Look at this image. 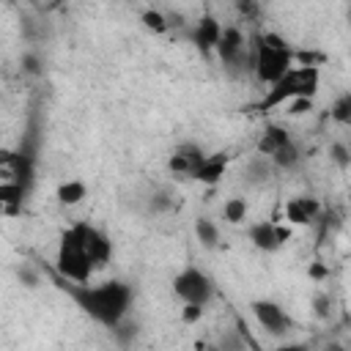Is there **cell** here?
Instances as JSON below:
<instances>
[{
    "mask_svg": "<svg viewBox=\"0 0 351 351\" xmlns=\"http://www.w3.org/2000/svg\"><path fill=\"white\" fill-rule=\"evenodd\" d=\"M58 288L88 315L93 318L96 324L112 329L132 307L134 302V291L129 282L123 280H107V282H99V285H90L88 282H71V280H63L58 277Z\"/></svg>",
    "mask_w": 351,
    "mask_h": 351,
    "instance_id": "1",
    "label": "cell"
},
{
    "mask_svg": "<svg viewBox=\"0 0 351 351\" xmlns=\"http://www.w3.org/2000/svg\"><path fill=\"white\" fill-rule=\"evenodd\" d=\"M291 66H293V49L280 33L266 30L252 36V74L261 85L277 82Z\"/></svg>",
    "mask_w": 351,
    "mask_h": 351,
    "instance_id": "2",
    "label": "cell"
},
{
    "mask_svg": "<svg viewBox=\"0 0 351 351\" xmlns=\"http://www.w3.org/2000/svg\"><path fill=\"white\" fill-rule=\"evenodd\" d=\"M318 85H321V69L318 66H291L277 82H271L266 88V96L255 104L258 112H271L282 104H288L291 99L296 96H307V99H315L318 93Z\"/></svg>",
    "mask_w": 351,
    "mask_h": 351,
    "instance_id": "3",
    "label": "cell"
},
{
    "mask_svg": "<svg viewBox=\"0 0 351 351\" xmlns=\"http://www.w3.org/2000/svg\"><path fill=\"white\" fill-rule=\"evenodd\" d=\"M55 269H58V277L71 280V282H88L93 277V263H90L88 252L82 250V241H80L74 225L63 228L58 236Z\"/></svg>",
    "mask_w": 351,
    "mask_h": 351,
    "instance_id": "4",
    "label": "cell"
},
{
    "mask_svg": "<svg viewBox=\"0 0 351 351\" xmlns=\"http://www.w3.org/2000/svg\"><path fill=\"white\" fill-rule=\"evenodd\" d=\"M214 55L219 58L222 69H225L230 77L252 74V38H247L236 25L222 27Z\"/></svg>",
    "mask_w": 351,
    "mask_h": 351,
    "instance_id": "5",
    "label": "cell"
},
{
    "mask_svg": "<svg viewBox=\"0 0 351 351\" xmlns=\"http://www.w3.org/2000/svg\"><path fill=\"white\" fill-rule=\"evenodd\" d=\"M173 293L181 302H195V304H208L214 296V280L197 269V266H184L176 277H173Z\"/></svg>",
    "mask_w": 351,
    "mask_h": 351,
    "instance_id": "6",
    "label": "cell"
},
{
    "mask_svg": "<svg viewBox=\"0 0 351 351\" xmlns=\"http://www.w3.org/2000/svg\"><path fill=\"white\" fill-rule=\"evenodd\" d=\"M250 310H252L255 321L261 324V329L266 335H271V337H282V335H288L293 329V318L285 313L282 304H277L271 299H255L250 304Z\"/></svg>",
    "mask_w": 351,
    "mask_h": 351,
    "instance_id": "7",
    "label": "cell"
},
{
    "mask_svg": "<svg viewBox=\"0 0 351 351\" xmlns=\"http://www.w3.org/2000/svg\"><path fill=\"white\" fill-rule=\"evenodd\" d=\"M74 230H77V236L82 241V250L88 252L93 269L107 266L110 258H112V241H110V236L101 228L90 225V222H74Z\"/></svg>",
    "mask_w": 351,
    "mask_h": 351,
    "instance_id": "8",
    "label": "cell"
},
{
    "mask_svg": "<svg viewBox=\"0 0 351 351\" xmlns=\"http://www.w3.org/2000/svg\"><path fill=\"white\" fill-rule=\"evenodd\" d=\"M247 239L261 252H277L282 244L291 241V228L280 225V222H271V219H261V222L247 228Z\"/></svg>",
    "mask_w": 351,
    "mask_h": 351,
    "instance_id": "9",
    "label": "cell"
},
{
    "mask_svg": "<svg viewBox=\"0 0 351 351\" xmlns=\"http://www.w3.org/2000/svg\"><path fill=\"white\" fill-rule=\"evenodd\" d=\"M206 156L203 145L186 140V143H178L170 156H167V173L170 176H178V178H192V170L197 167V162Z\"/></svg>",
    "mask_w": 351,
    "mask_h": 351,
    "instance_id": "10",
    "label": "cell"
},
{
    "mask_svg": "<svg viewBox=\"0 0 351 351\" xmlns=\"http://www.w3.org/2000/svg\"><path fill=\"white\" fill-rule=\"evenodd\" d=\"M219 33H222L219 19H217L214 14H203V16L189 27V41L195 44V49H197L203 58H211L214 49H217Z\"/></svg>",
    "mask_w": 351,
    "mask_h": 351,
    "instance_id": "11",
    "label": "cell"
},
{
    "mask_svg": "<svg viewBox=\"0 0 351 351\" xmlns=\"http://www.w3.org/2000/svg\"><path fill=\"white\" fill-rule=\"evenodd\" d=\"M228 162H230V154L228 151H217V154H206L197 167L192 170V178L197 184H206V186H214L222 181L225 170H228Z\"/></svg>",
    "mask_w": 351,
    "mask_h": 351,
    "instance_id": "12",
    "label": "cell"
},
{
    "mask_svg": "<svg viewBox=\"0 0 351 351\" xmlns=\"http://www.w3.org/2000/svg\"><path fill=\"white\" fill-rule=\"evenodd\" d=\"M321 217V200L318 197H310V195H299V197H291L285 203V219L291 225H310Z\"/></svg>",
    "mask_w": 351,
    "mask_h": 351,
    "instance_id": "13",
    "label": "cell"
},
{
    "mask_svg": "<svg viewBox=\"0 0 351 351\" xmlns=\"http://www.w3.org/2000/svg\"><path fill=\"white\" fill-rule=\"evenodd\" d=\"M271 176H274L271 159L255 151V154L247 159V165H244V181H247L250 186H266V184L271 181Z\"/></svg>",
    "mask_w": 351,
    "mask_h": 351,
    "instance_id": "14",
    "label": "cell"
},
{
    "mask_svg": "<svg viewBox=\"0 0 351 351\" xmlns=\"http://www.w3.org/2000/svg\"><path fill=\"white\" fill-rule=\"evenodd\" d=\"M143 203H145V214H154V217L173 214V211L178 208V197H176V192L167 189V186H154V189L143 197Z\"/></svg>",
    "mask_w": 351,
    "mask_h": 351,
    "instance_id": "15",
    "label": "cell"
},
{
    "mask_svg": "<svg viewBox=\"0 0 351 351\" xmlns=\"http://www.w3.org/2000/svg\"><path fill=\"white\" fill-rule=\"evenodd\" d=\"M288 140H293V137H291V132H288L285 126H280V123H266L263 132H261V137H258L255 151L263 154V156H271V154H274L280 145H285Z\"/></svg>",
    "mask_w": 351,
    "mask_h": 351,
    "instance_id": "16",
    "label": "cell"
},
{
    "mask_svg": "<svg viewBox=\"0 0 351 351\" xmlns=\"http://www.w3.org/2000/svg\"><path fill=\"white\" fill-rule=\"evenodd\" d=\"M269 159H271L274 170H285V173H291V170H296V167L302 165L304 154H302V148H299L293 140H288V143H285V145H280Z\"/></svg>",
    "mask_w": 351,
    "mask_h": 351,
    "instance_id": "17",
    "label": "cell"
},
{
    "mask_svg": "<svg viewBox=\"0 0 351 351\" xmlns=\"http://www.w3.org/2000/svg\"><path fill=\"white\" fill-rule=\"evenodd\" d=\"M55 197H58L60 206H80L88 197V186H85L82 178H66V181L58 184Z\"/></svg>",
    "mask_w": 351,
    "mask_h": 351,
    "instance_id": "18",
    "label": "cell"
},
{
    "mask_svg": "<svg viewBox=\"0 0 351 351\" xmlns=\"http://www.w3.org/2000/svg\"><path fill=\"white\" fill-rule=\"evenodd\" d=\"M27 186L14 181V178H3L0 181V203L3 206H14V208H22L25 200H27Z\"/></svg>",
    "mask_w": 351,
    "mask_h": 351,
    "instance_id": "19",
    "label": "cell"
},
{
    "mask_svg": "<svg viewBox=\"0 0 351 351\" xmlns=\"http://www.w3.org/2000/svg\"><path fill=\"white\" fill-rule=\"evenodd\" d=\"M195 239L200 241L203 250H214L219 244V228H217V222L208 219V217H197L195 219Z\"/></svg>",
    "mask_w": 351,
    "mask_h": 351,
    "instance_id": "20",
    "label": "cell"
},
{
    "mask_svg": "<svg viewBox=\"0 0 351 351\" xmlns=\"http://www.w3.org/2000/svg\"><path fill=\"white\" fill-rule=\"evenodd\" d=\"M247 211H250V206H247V197H241V195H230L222 203V219L230 222V225L244 222L247 219Z\"/></svg>",
    "mask_w": 351,
    "mask_h": 351,
    "instance_id": "21",
    "label": "cell"
},
{
    "mask_svg": "<svg viewBox=\"0 0 351 351\" xmlns=\"http://www.w3.org/2000/svg\"><path fill=\"white\" fill-rule=\"evenodd\" d=\"M140 22H143V27H145L148 33H156V36L170 33L167 19H165V11H159V8H145V11L140 14Z\"/></svg>",
    "mask_w": 351,
    "mask_h": 351,
    "instance_id": "22",
    "label": "cell"
},
{
    "mask_svg": "<svg viewBox=\"0 0 351 351\" xmlns=\"http://www.w3.org/2000/svg\"><path fill=\"white\" fill-rule=\"evenodd\" d=\"M112 335H115V340L121 343V346H132L134 343V337H137V332H140V324L134 321V318H129V313L110 329Z\"/></svg>",
    "mask_w": 351,
    "mask_h": 351,
    "instance_id": "23",
    "label": "cell"
},
{
    "mask_svg": "<svg viewBox=\"0 0 351 351\" xmlns=\"http://www.w3.org/2000/svg\"><path fill=\"white\" fill-rule=\"evenodd\" d=\"M329 118H332L335 123H340V126H348V123H351V93H348V90L340 93V96L332 101Z\"/></svg>",
    "mask_w": 351,
    "mask_h": 351,
    "instance_id": "24",
    "label": "cell"
},
{
    "mask_svg": "<svg viewBox=\"0 0 351 351\" xmlns=\"http://www.w3.org/2000/svg\"><path fill=\"white\" fill-rule=\"evenodd\" d=\"M19 66H22V71L25 74H30V77H38V74H44V60H41V55L38 52H25L22 58H19Z\"/></svg>",
    "mask_w": 351,
    "mask_h": 351,
    "instance_id": "25",
    "label": "cell"
},
{
    "mask_svg": "<svg viewBox=\"0 0 351 351\" xmlns=\"http://www.w3.org/2000/svg\"><path fill=\"white\" fill-rule=\"evenodd\" d=\"M19 27H22L25 41H38V38H44V25H41L38 19H33V16H22V19H19Z\"/></svg>",
    "mask_w": 351,
    "mask_h": 351,
    "instance_id": "26",
    "label": "cell"
},
{
    "mask_svg": "<svg viewBox=\"0 0 351 351\" xmlns=\"http://www.w3.org/2000/svg\"><path fill=\"white\" fill-rule=\"evenodd\" d=\"M16 280L25 285V288H38L41 285V274H38V269H33L30 263H22V266H16Z\"/></svg>",
    "mask_w": 351,
    "mask_h": 351,
    "instance_id": "27",
    "label": "cell"
},
{
    "mask_svg": "<svg viewBox=\"0 0 351 351\" xmlns=\"http://www.w3.org/2000/svg\"><path fill=\"white\" fill-rule=\"evenodd\" d=\"M329 156L335 159V165H337L340 170H348V167H351V151H348L346 143H340V140L332 143V145H329Z\"/></svg>",
    "mask_w": 351,
    "mask_h": 351,
    "instance_id": "28",
    "label": "cell"
},
{
    "mask_svg": "<svg viewBox=\"0 0 351 351\" xmlns=\"http://www.w3.org/2000/svg\"><path fill=\"white\" fill-rule=\"evenodd\" d=\"M313 313H315L318 318H329V313H332V299H329V293H315V296H313Z\"/></svg>",
    "mask_w": 351,
    "mask_h": 351,
    "instance_id": "29",
    "label": "cell"
},
{
    "mask_svg": "<svg viewBox=\"0 0 351 351\" xmlns=\"http://www.w3.org/2000/svg\"><path fill=\"white\" fill-rule=\"evenodd\" d=\"M200 315H203V304L184 302V310H181V321L184 324H195V321H200Z\"/></svg>",
    "mask_w": 351,
    "mask_h": 351,
    "instance_id": "30",
    "label": "cell"
},
{
    "mask_svg": "<svg viewBox=\"0 0 351 351\" xmlns=\"http://www.w3.org/2000/svg\"><path fill=\"white\" fill-rule=\"evenodd\" d=\"M310 107H313V99H307V96H296V99L288 101V112H291V115H302V112H307Z\"/></svg>",
    "mask_w": 351,
    "mask_h": 351,
    "instance_id": "31",
    "label": "cell"
},
{
    "mask_svg": "<svg viewBox=\"0 0 351 351\" xmlns=\"http://www.w3.org/2000/svg\"><path fill=\"white\" fill-rule=\"evenodd\" d=\"M233 5H236V11H239L241 16H247V19H252V16L258 14V0H233Z\"/></svg>",
    "mask_w": 351,
    "mask_h": 351,
    "instance_id": "32",
    "label": "cell"
},
{
    "mask_svg": "<svg viewBox=\"0 0 351 351\" xmlns=\"http://www.w3.org/2000/svg\"><path fill=\"white\" fill-rule=\"evenodd\" d=\"M165 19H167L170 30H184L186 27V16L181 11H165Z\"/></svg>",
    "mask_w": 351,
    "mask_h": 351,
    "instance_id": "33",
    "label": "cell"
},
{
    "mask_svg": "<svg viewBox=\"0 0 351 351\" xmlns=\"http://www.w3.org/2000/svg\"><path fill=\"white\" fill-rule=\"evenodd\" d=\"M310 277H313V280H324V277H329V269L315 263V266H310Z\"/></svg>",
    "mask_w": 351,
    "mask_h": 351,
    "instance_id": "34",
    "label": "cell"
},
{
    "mask_svg": "<svg viewBox=\"0 0 351 351\" xmlns=\"http://www.w3.org/2000/svg\"><path fill=\"white\" fill-rule=\"evenodd\" d=\"M123 3H134V0H123Z\"/></svg>",
    "mask_w": 351,
    "mask_h": 351,
    "instance_id": "35",
    "label": "cell"
}]
</instances>
